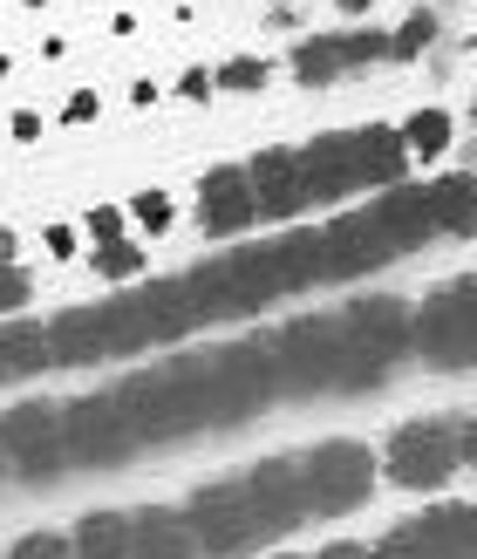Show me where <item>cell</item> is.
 <instances>
[{
  "label": "cell",
  "instance_id": "6da1fadb",
  "mask_svg": "<svg viewBox=\"0 0 477 559\" xmlns=\"http://www.w3.org/2000/svg\"><path fill=\"white\" fill-rule=\"evenodd\" d=\"M266 348H273V382H279V396H327V389H375L389 369L355 342V334L342 328V314L321 321V314H307V321H287L279 334H266Z\"/></svg>",
  "mask_w": 477,
  "mask_h": 559
},
{
  "label": "cell",
  "instance_id": "7a4b0ae2",
  "mask_svg": "<svg viewBox=\"0 0 477 559\" xmlns=\"http://www.w3.org/2000/svg\"><path fill=\"white\" fill-rule=\"evenodd\" d=\"M403 136L396 130H334V136H314V144L300 151V171H307V199H348V191H369V185H396L403 178Z\"/></svg>",
  "mask_w": 477,
  "mask_h": 559
},
{
  "label": "cell",
  "instance_id": "3957f363",
  "mask_svg": "<svg viewBox=\"0 0 477 559\" xmlns=\"http://www.w3.org/2000/svg\"><path fill=\"white\" fill-rule=\"evenodd\" d=\"M409 348L430 369H470L477 361V273L437 287L424 307L409 314Z\"/></svg>",
  "mask_w": 477,
  "mask_h": 559
},
{
  "label": "cell",
  "instance_id": "277c9868",
  "mask_svg": "<svg viewBox=\"0 0 477 559\" xmlns=\"http://www.w3.org/2000/svg\"><path fill=\"white\" fill-rule=\"evenodd\" d=\"M300 485H307V512L342 519L375 491V451L369 443H348V437H327L300 457Z\"/></svg>",
  "mask_w": 477,
  "mask_h": 559
},
{
  "label": "cell",
  "instance_id": "5b68a950",
  "mask_svg": "<svg viewBox=\"0 0 477 559\" xmlns=\"http://www.w3.org/2000/svg\"><path fill=\"white\" fill-rule=\"evenodd\" d=\"M457 464H464V451H457V416H424V424H403L396 437H389V451H382L389 485H403V491L451 485Z\"/></svg>",
  "mask_w": 477,
  "mask_h": 559
},
{
  "label": "cell",
  "instance_id": "8992f818",
  "mask_svg": "<svg viewBox=\"0 0 477 559\" xmlns=\"http://www.w3.org/2000/svg\"><path fill=\"white\" fill-rule=\"evenodd\" d=\"M184 519H191V533H199V552H212V559H232L246 546L273 539L266 519H260V506H252V491H246V478H218L205 491H191Z\"/></svg>",
  "mask_w": 477,
  "mask_h": 559
},
{
  "label": "cell",
  "instance_id": "52a82bcc",
  "mask_svg": "<svg viewBox=\"0 0 477 559\" xmlns=\"http://www.w3.org/2000/svg\"><path fill=\"white\" fill-rule=\"evenodd\" d=\"M144 443H136V430H130V416L117 409V396H75V403H62V457L69 464H123V457H136Z\"/></svg>",
  "mask_w": 477,
  "mask_h": 559
},
{
  "label": "cell",
  "instance_id": "ba28073f",
  "mask_svg": "<svg viewBox=\"0 0 477 559\" xmlns=\"http://www.w3.org/2000/svg\"><path fill=\"white\" fill-rule=\"evenodd\" d=\"M0 457L35 485L62 478V403H14L0 416Z\"/></svg>",
  "mask_w": 477,
  "mask_h": 559
},
{
  "label": "cell",
  "instance_id": "9c48e42d",
  "mask_svg": "<svg viewBox=\"0 0 477 559\" xmlns=\"http://www.w3.org/2000/svg\"><path fill=\"white\" fill-rule=\"evenodd\" d=\"M369 559H477V506H437L409 519Z\"/></svg>",
  "mask_w": 477,
  "mask_h": 559
},
{
  "label": "cell",
  "instance_id": "30bf717a",
  "mask_svg": "<svg viewBox=\"0 0 477 559\" xmlns=\"http://www.w3.org/2000/svg\"><path fill=\"white\" fill-rule=\"evenodd\" d=\"M382 55H389V35H375V27H361V35H321V41L294 48V75L307 82V90H321V82L348 75L361 62H382Z\"/></svg>",
  "mask_w": 477,
  "mask_h": 559
},
{
  "label": "cell",
  "instance_id": "8fae6325",
  "mask_svg": "<svg viewBox=\"0 0 477 559\" xmlns=\"http://www.w3.org/2000/svg\"><path fill=\"white\" fill-rule=\"evenodd\" d=\"M246 491H252V506H260L266 519V533L279 539L287 525L307 519V485H300V457H266L260 471H246Z\"/></svg>",
  "mask_w": 477,
  "mask_h": 559
},
{
  "label": "cell",
  "instance_id": "7c38bea8",
  "mask_svg": "<svg viewBox=\"0 0 477 559\" xmlns=\"http://www.w3.org/2000/svg\"><path fill=\"white\" fill-rule=\"evenodd\" d=\"M246 185H252V205L260 218H294L307 199V171H300V151H260L246 164Z\"/></svg>",
  "mask_w": 477,
  "mask_h": 559
},
{
  "label": "cell",
  "instance_id": "4fadbf2b",
  "mask_svg": "<svg viewBox=\"0 0 477 559\" xmlns=\"http://www.w3.org/2000/svg\"><path fill=\"white\" fill-rule=\"evenodd\" d=\"M342 328L355 334L361 348H369L382 369L396 355H409V307L403 300H389V294H375V300H355V307H342Z\"/></svg>",
  "mask_w": 477,
  "mask_h": 559
},
{
  "label": "cell",
  "instance_id": "5bb4252c",
  "mask_svg": "<svg viewBox=\"0 0 477 559\" xmlns=\"http://www.w3.org/2000/svg\"><path fill=\"white\" fill-rule=\"evenodd\" d=\"M252 218H260V205H252V185H246V164H226V171H212L199 185V226L205 233H246Z\"/></svg>",
  "mask_w": 477,
  "mask_h": 559
},
{
  "label": "cell",
  "instance_id": "9a60e30c",
  "mask_svg": "<svg viewBox=\"0 0 477 559\" xmlns=\"http://www.w3.org/2000/svg\"><path fill=\"white\" fill-rule=\"evenodd\" d=\"M130 559H199V533H191L184 512L144 506L130 512Z\"/></svg>",
  "mask_w": 477,
  "mask_h": 559
},
{
  "label": "cell",
  "instance_id": "2e32d148",
  "mask_svg": "<svg viewBox=\"0 0 477 559\" xmlns=\"http://www.w3.org/2000/svg\"><path fill=\"white\" fill-rule=\"evenodd\" d=\"M75 559H130V512H90L69 533Z\"/></svg>",
  "mask_w": 477,
  "mask_h": 559
},
{
  "label": "cell",
  "instance_id": "e0dca14e",
  "mask_svg": "<svg viewBox=\"0 0 477 559\" xmlns=\"http://www.w3.org/2000/svg\"><path fill=\"white\" fill-rule=\"evenodd\" d=\"M48 361V328L35 321H0V382H21Z\"/></svg>",
  "mask_w": 477,
  "mask_h": 559
},
{
  "label": "cell",
  "instance_id": "ac0fdd59",
  "mask_svg": "<svg viewBox=\"0 0 477 559\" xmlns=\"http://www.w3.org/2000/svg\"><path fill=\"white\" fill-rule=\"evenodd\" d=\"M430 218L443 233H477V178H437L430 185Z\"/></svg>",
  "mask_w": 477,
  "mask_h": 559
},
{
  "label": "cell",
  "instance_id": "d6986e66",
  "mask_svg": "<svg viewBox=\"0 0 477 559\" xmlns=\"http://www.w3.org/2000/svg\"><path fill=\"white\" fill-rule=\"evenodd\" d=\"M48 361H103V334H96V307H75L48 328Z\"/></svg>",
  "mask_w": 477,
  "mask_h": 559
},
{
  "label": "cell",
  "instance_id": "ffe728a7",
  "mask_svg": "<svg viewBox=\"0 0 477 559\" xmlns=\"http://www.w3.org/2000/svg\"><path fill=\"white\" fill-rule=\"evenodd\" d=\"M90 266L103 280H136V273H144V246H136V239H109V246L90 253Z\"/></svg>",
  "mask_w": 477,
  "mask_h": 559
},
{
  "label": "cell",
  "instance_id": "44dd1931",
  "mask_svg": "<svg viewBox=\"0 0 477 559\" xmlns=\"http://www.w3.org/2000/svg\"><path fill=\"white\" fill-rule=\"evenodd\" d=\"M443 136H451V117H437V109H424L409 130H403V151H416V157H430V151H443Z\"/></svg>",
  "mask_w": 477,
  "mask_h": 559
},
{
  "label": "cell",
  "instance_id": "7402d4cb",
  "mask_svg": "<svg viewBox=\"0 0 477 559\" xmlns=\"http://www.w3.org/2000/svg\"><path fill=\"white\" fill-rule=\"evenodd\" d=\"M260 82H266V62H260V55H232V62L212 75V90H239V96H246V90H260Z\"/></svg>",
  "mask_w": 477,
  "mask_h": 559
},
{
  "label": "cell",
  "instance_id": "603a6c76",
  "mask_svg": "<svg viewBox=\"0 0 477 559\" xmlns=\"http://www.w3.org/2000/svg\"><path fill=\"white\" fill-rule=\"evenodd\" d=\"M430 41H437V21H430V14H409L396 35H389V55H424Z\"/></svg>",
  "mask_w": 477,
  "mask_h": 559
},
{
  "label": "cell",
  "instance_id": "cb8c5ba5",
  "mask_svg": "<svg viewBox=\"0 0 477 559\" xmlns=\"http://www.w3.org/2000/svg\"><path fill=\"white\" fill-rule=\"evenodd\" d=\"M130 218H136L144 233H164V226H171V191H136V199H130Z\"/></svg>",
  "mask_w": 477,
  "mask_h": 559
},
{
  "label": "cell",
  "instance_id": "d4e9b609",
  "mask_svg": "<svg viewBox=\"0 0 477 559\" xmlns=\"http://www.w3.org/2000/svg\"><path fill=\"white\" fill-rule=\"evenodd\" d=\"M0 559H75V552H69V539H62V533H27L14 552H0Z\"/></svg>",
  "mask_w": 477,
  "mask_h": 559
},
{
  "label": "cell",
  "instance_id": "484cf974",
  "mask_svg": "<svg viewBox=\"0 0 477 559\" xmlns=\"http://www.w3.org/2000/svg\"><path fill=\"white\" fill-rule=\"evenodd\" d=\"M90 239H96V246L123 239V212H117V205H96V212H90Z\"/></svg>",
  "mask_w": 477,
  "mask_h": 559
},
{
  "label": "cell",
  "instance_id": "4316f807",
  "mask_svg": "<svg viewBox=\"0 0 477 559\" xmlns=\"http://www.w3.org/2000/svg\"><path fill=\"white\" fill-rule=\"evenodd\" d=\"M21 300H27V273L21 266H0V314H14Z\"/></svg>",
  "mask_w": 477,
  "mask_h": 559
},
{
  "label": "cell",
  "instance_id": "83f0119b",
  "mask_svg": "<svg viewBox=\"0 0 477 559\" xmlns=\"http://www.w3.org/2000/svg\"><path fill=\"white\" fill-rule=\"evenodd\" d=\"M96 117H103V96L96 90H75L69 109H62V123H96Z\"/></svg>",
  "mask_w": 477,
  "mask_h": 559
},
{
  "label": "cell",
  "instance_id": "f1b7e54d",
  "mask_svg": "<svg viewBox=\"0 0 477 559\" xmlns=\"http://www.w3.org/2000/svg\"><path fill=\"white\" fill-rule=\"evenodd\" d=\"M75 246H82L75 226H48V233H41V253H48V260H75Z\"/></svg>",
  "mask_w": 477,
  "mask_h": 559
},
{
  "label": "cell",
  "instance_id": "f546056e",
  "mask_svg": "<svg viewBox=\"0 0 477 559\" xmlns=\"http://www.w3.org/2000/svg\"><path fill=\"white\" fill-rule=\"evenodd\" d=\"M8 130H14V144H35V136L48 130V117H41V109H14V117H8Z\"/></svg>",
  "mask_w": 477,
  "mask_h": 559
},
{
  "label": "cell",
  "instance_id": "4dcf8cb0",
  "mask_svg": "<svg viewBox=\"0 0 477 559\" xmlns=\"http://www.w3.org/2000/svg\"><path fill=\"white\" fill-rule=\"evenodd\" d=\"M178 96H184V103H205V96H212V75H205V69H191V75L178 82Z\"/></svg>",
  "mask_w": 477,
  "mask_h": 559
},
{
  "label": "cell",
  "instance_id": "1f68e13d",
  "mask_svg": "<svg viewBox=\"0 0 477 559\" xmlns=\"http://www.w3.org/2000/svg\"><path fill=\"white\" fill-rule=\"evenodd\" d=\"M457 451H464V464L477 471V416H470V424H457Z\"/></svg>",
  "mask_w": 477,
  "mask_h": 559
},
{
  "label": "cell",
  "instance_id": "d6a6232c",
  "mask_svg": "<svg viewBox=\"0 0 477 559\" xmlns=\"http://www.w3.org/2000/svg\"><path fill=\"white\" fill-rule=\"evenodd\" d=\"M321 559H369V552H361V546H348V539H342V546H327Z\"/></svg>",
  "mask_w": 477,
  "mask_h": 559
},
{
  "label": "cell",
  "instance_id": "836d02e7",
  "mask_svg": "<svg viewBox=\"0 0 477 559\" xmlns=\"http://www.w3.org/2000/svg\"><path fill=\"white\" fill-rule=\"evenodd\" d=\"M0 266H14V233H0Z\"/></svg>",
  "mask_w": 477,
  "mask_h": 559
},
{
  "label": "cell",
  "instance_id": "e575fe53",
  "mask_svg": "<svg viewBox=\"0 0 477 559\" xmlns=\"http://www.w3.org/2000/svg\"><path fill=\"white\" fill-rule=\"evenodd\" d=\"M342 14H369V0H342Z\"/></svg>",
  "mask_w": 477,
  "mask_h": 559
},
{
  "label": "cell",
  "instance_id": "d590c367",
  "mask_svg": "<svg viewBox=\"0 0 477 559\" xmlns=\"http://www.w3.org/2000/svg\"><path fill=\"white\" fill-rule=\"evenodd\" d=\"M0 478H8V457H0Z\"/></svg>",
  "mask_w": 477,
  "mask_h": 559
},
{
  "label": "cell",
  "instance_id": "8d00e7d4",
  "mask_svg": "<svg viewBox=\"0 0 477 559\" xmlns=\"http://www.w3.org/2000/svg\"><path fill=\"white\" fill-rule=\"evenodd\" d=\"M279 559H300V552H279Z\"/></svg>",
  "mask_w": 477,
  "mask_h": 559
}]
</instances>
